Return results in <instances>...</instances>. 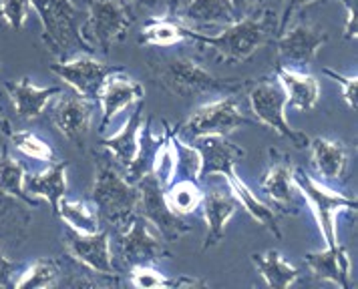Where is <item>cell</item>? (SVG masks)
<instances>
[{
	"instance_id": "cb8c5ba5",
	"label": "cell",
	"mask_w": 358,
	"mask_h": 289,
	"mask_svg": "<svg viewBox=\"0 0 358 289\" xmlns=\"http://www.w3.org/2000/svg\"><path fill=\"white\" fill-rule=\"evenodd\" d=\"M66 161H52L49 169L36 171V173H24V183H27V193H33L36 197L47 199L50 205L52 215L57 217V209L61 197L66 195Z\"/></svg>"
},
{
	"instance_id": "d4e9b609",
	"label": "cell",
	"mask_w": 358,
	"mask_h": 289,
	"mask_svg": "<svg viewBox=\"0 0 358 289\" xmlns=\"http://www.w3.org/2000/svg\"><path fill=\"white\" fill-rule=\"evenodd\" d=\"M24 173H27L24 165L18 163L10 155L8 144H4L2 153H0V195L18 199L27 207L36 209L41 205V199H34V197H31V193H27V189H24Z\"/></svg>"
},
{
	"instance_id": "4316f807",
	"label": "cell",
	"mask_w": 358,
	"mask_h": 289,
	"mask_svg": "<svg viewBox=\"0 0 358 289\" xmlns=\"http://www.w3.org/2000/svg\"><path fill=\"white\" fill-rule=\"evenodd\" d=\"M252 261L258 267L264 281L268 283V288L286 289L300 277V269L290 261H286L278 249H270L266 253H254Z\"/></svg>"
},
{
	"instance_id": "6da1fadb",
	"label": "cell",
	"mask_w": 358,
	"mask_h": 289,
	"mask_svg": "<svg viewBox=\"0 0 358 289\" xmlns=\"http://www.w3.org/2000/svg\"><path fill=\"white\" fill-rule=\"evenodd\" d=\"M278 24L280 18L272 8L262 6L258 10L228 24L215 36L201 34L189 27L187 38L201 43L203 47L213 48L220 61L224 63H244L258 48L268 45L274 36H278Z\"/></svg>"
},
{
	"instance_id": "ba28073f",
	"label": "cell",
	"mask_w": 358,
	"mask_h": 289,
	"mask_svg": "<svg viewBox=\"0 0 358 289\" xmlns=\"http://www.w3.org/2000/svg\"><path fill=\"white\" fill-rule=\"evenodd\" d=\"M250 98V107L256 117V121L262 123V127H270L276 131L278 135H282L284 139H288L296 149H306L310 139L288 125L286 121V105L288 98L284 89L280 87V82L270 79L256 80L248 93Z\"/></svg>"
},
{
	"instance_id": "7402d4cb",
	"label": "cell",
	"mask_w": 358,
	"mask_h": 289,
	"mask_svg": "<svg viewBox=\"0 0 358 289\" xmlns=\"http://www.w3.org/2000/svg\"><path fill=\"white\" fill-rule=\"evenodd\" d=\"M8 96L15 105L18 119H36L41 112L47 109L52 96H59L63 93L61 87H34L31 79L8 80L6 82Z\"/></svg>"
},
{
	"instance_id": "4fadbf2b",
	"label": "cell",
	"mask_w": 358,
	"mask_h": 289,
	"mask_svg": "<svg viewBox=\"0 0 358 289\" xmlns=\"http://www.w3.org/2000/svg\"><path fill=\"white\" fill-rule=\"evenodd\" d=\"M121 68L125 66L103 64L91 52H79L65 61L50 64V71L55 75H59L69 87H73V91H77L79 95L87 96L91 101H97L105 79L113 71H121Z\"/></svg>"
},
{
	"instance_id": "8fae6325",
	"label": "cell",
	"mask_w": 358,
	"mask_h": 289,
	"mask_svg": "<svg viewBox=\"0 0 358 289\" xmlns=\"http://www.w3.org/2000/svg\"><path fill=\"white\" fill-rule=\"evenodd\" d=\"M203 183H206V189H203L201 207H203V217L208 223V235L203 243V251H206L224 241L226 225L236 215L240 201L231 193L228 181L224 177L208 175L203 179Z\"/></svg>"
},
{
	"instance_id": "5bb4252c",
	"label": "cell",
	"mask_w": 358,
	"mask_h": 289,
	"mask_svg": "<svg viewBox=\"0 0 358 289\" xmlns=\"http://www.w3.org/2000/svg\"><path fill=\"white\" fill-rule=\"evenodd\" d=\"M294 165L290 155L280 153L278 149H270V167L262 177V189L272 201V207L280 209L284 215H298L300 203L296 199L292 181Z\"/></svg>"
},
{
	"instance_id": "83f0119b",
	"label": "cell",
	"mask_w": 358,
	"mask_h": 289,
	"mask_svg": "<svg viewBox=\"0 0 358 289\" xmlns=\"http://www.w3.org/2000/svg\"><path fill=\"white\" fill-rule=\"evenodd\" d=\"M57 217H61L66 227L77 231V233H95L101 229V221H99V213L95 205L87 203V201H79V199L73 201L66 195L61 197V201H59Z\"/></svg>"
},
{
	"instance_id": "484cf974",
	"label": "cell",
	"mask_w": 358,
	"mask_h": 289,
	"mask_svg": "<svg viewBox=\"0 0 358 289\" xmlns=\"http://www.w3.org/2000/svg\"><path fill=\"white\" fill-rule=\"evenodd\" d=\"M238 18L240 16L236 13L231 0H192L187 8L181 13V20L185 24H197V27H210V24L228 27Z\"/></svg>"
},
{
	"instance_id": "1f68e13d",
	"label": "cell",
	"mask_w": 358,
	"mask_h": 289,
	"mask_svg": "<svg viewBox=\"0 0 358 289\" xmlns=\"http://www.w3.org/2000/svg\"><path fill=\"white\" fill-rule=\"evenodd\" d=\"M18 275L20 277L13 283L15 288H55L59 281V275H61V265H59L57 257H38Z\"/></svg>"
},
{
	"instance_id": "d590c367",
	"label": "cell",
	"mask_w": 358,
	"mask_h": 289,
	"mask_svg": "<svg viewBox=\"0 0 358 289\" xmlns=\"http://www.w3.org/2000/svg\"><path fill=\"white\" fill-rule=\"evenodd\" d=\"M346 8V27H344V40L357 38V0H338Z\"/></svg>"
},
{
	"instance_id": "44dd1931",
	"label": "cell",
	"mask_w": 358,
	"mask_h": 289,
	"mask_svg": "<svg viewBox=\"0 0 358 289\" xmlns=\"http://www.w3.org/2000/svg\"><path fill=\"white\" fill-rule=\"evenodd\" d=\"M306 265L316 279L332 281L334 286L348 289L350 283V257L341 243L336 247H326L324 251L306 253Z\"/></svg>"
},
{
	"instance_id": "836d02e7",
	"label": "cell",
	"mask_w": 358,
	"mask_h": 289,
	"mask_svg": "<svg viewBox=\"0 0 358 289\" xmlns=\"http://www.w3.org/2000/svg\"><path fill=\"white\" fill-rule=\"evenodd\" d=\"M29 0H0V16L6 20V24L15 31H20L27 15H29Z\"/></svg>"
},
{
	"instance_id": "60d3db41",
	"label": "cell",
	"mask_w": 358,
	"mask_h": 289,
	"mask_svg": "<svg viewBox=\"0 0 358 289\" xmlns=\"http://www.w3.org/2000/svg\"><path fill=\"white\" fill-rule=\"evenodd\" d=\"M129 2L141 4V6H155V2H157V0H129Z\"/></svg>"
},
{
	"instance_id": "7c38bea8",
	"label": "cell",
	"mask_w": 358,
	"mask_h": 289,
	"mask_svg": "<svg viewBox=\"0 0 358 289\" xmlns=\"http://www.w3.org/2000/svg\"><path fill=\"white\" fill-rule=\"evenodd\" d=\"M93 112H95V101L79 95L77 91H71V93H61V96L55 101V105L50 107V121L69 143L85 151Z\"/></svg>"
},
{
	"instance_id": "e0dca14e",
	"label": "cell",
	"mask_w": 358,
	"mask_h": 289,
	"mask_svg": "<svg viewBox=\"0 0 358 289\" xmlns=\"http://www.w3.org/2000/svg\"><path fill=\"white\" fill-rule=\"evenodd\" d=\"M143 96H145L143 84H139L137 80L131 79L129 75L125 73V68L113 71L103 82L97 98L99 103H101V107H103V117H101L99 131L105 133L119 112L123 111V109H127L129 105H135Z\"/></svg>"
},
{
	"instance_id": "ab89813d",
	"label": "cell",
	"mask_w": 358,
	"mask_h": 289,
	"mask_svg": "<svg viewBox=\"0 0 358 289\" xmlns=\"http://www.w3.org/2000/svg\"><path fill=\"white\" fill-rule=\"evenodd\" d=\"M0 133H2V135H6V137H8V135L13 133V128H10V123H8V119H6V117H4L2 112H0Z\"/></svg>"
},
{
	"instance_id": "f35d334b",
	"label": "cell",
	"mask_w": 358,
	"mask_h": 289,
	"mask_svg": "<svg viewBox=\"0 0 358 289\" xmlns=\"http://www.w3.org/2000/svg\"><path fill=\"white\" fill-rule=\"evenodd\" d=\"M231 4H234V8H236L238 16L242 18V16L250 15V13H254V10L262 8V6L266 4V0H231Z\"/></svg>"
},
{
	"instance_id": "e575fe53",
	"label": "cell",
	"mask_w": 358,
	"mask_h": 289,
	"mask_svg": "<svg viewBox=\"0 0 358 289\" xmlns=\"http://www.w3.org/2000/svg\"><path fill=\"white\" fill-rule=\"evenodd\" d=\"M322 73H324L326 77H330L332 80H336L338 84L342 87V96H344V101L350 105V109L352 111H357V87H358V79L357 77H344L341 73H336V71H332V68H322Z\"/></svg>"
},
{
	"instance_id": "2e32d148",
	"label": "cell",
	"mask_w": 358,
	"mask_h": 289,
	"mask_svg": "<svg viewBox=\"0 0 358 289\" xmlns=\"http://www.w3.org/2000/svg\"><path fill=\"white\" fill-rule=\"evenodd\" d=\"M326 43H328V34L322 29L310 24L306 20H300L290 31H282L278 34V59L298 66H310L314 63L320 47Z\"/></svg>"
},
{
	"instance_id": "74e56055",
	"label": "cell",
	"mask_w": 358,
	"mask_h": 289,
	"mask_svg": "<svg viewBox=\"0 0 358 289\" xmlns=\"http://www.w3.org/2000/svg\"><path fill=\"white\" fill-rule=\"evenodd\" d=\"M17 272V263H13L10 259H6V257L2 255V251H0V288H10L13 286V279L10 277Z\"/></svg>"
},
{
	"instance_id": "4dcf8cb0",
	"label": "cell",
	"mask_w": 358,
	"mask_h": 289,
	"mask_svg": "<svg viewBox=\"0 0 358 289\" xmlns=\"http://www.w3.org/2000/svg\"><path fill=\"white\" fill-rule=\"evenodd\" d=\"M129 281L135 288L163 289V288H203L206 281L196 277H167L155 265H135L129 269Z\"/></svg>"
},
{
	"instance_id": "d6986e66",
	"label": "cell",
	"mask_w": 358,
	"mask_h": 289,
	"mask_svg": "<svg viewBox=\"0 0 358 289\" xmlns=\"http://www.w3.org/2000/svg\"><path fill=\"white\" fill-rule=\"evenodd\" d=\"M143 123H145V103L141 98V101L135 103V109L127 119L125 127H121V131L113 137H107V139L101 141L103 149H107L113 155V159L125 169L135 161L137 153H139Z\"/></svg>"
},
{
	"instance_id": "d6a6232c",
	"label": "cell",
	"mask_w": 358,
	"mask_h": 289,
	"mask_svg": "<svg viewBox=\"0 0 358 289\" xmlns=\"http://www.w3.org/2000/svg\"><path fill=\"white\" fill-rule=\"evenodd\" d=\"M8 137H10L13 144H15V149H18L22 155H27L31 159L45 161V163L57 161L55 149L47 141H43L38 135H34L33 131H17V133L13 131Z\"/></svg>"
},
{
	"instance_id": "30bf717a",
	"label": "cell",
	"mask_w": 358,
	"mask_h": 289,
	"mask_svg": "<svg viewBox=\"0 0 358 289\" xmlns=\"http://www.w3.org/2000/svg\"><path fill=\"white\" fill-rule=\"evenodd\" d=\"M135 185L139 189L137 213H141L145 217L149 225L162 235L163 241H178L179 237H183L192 231V225L167 205L157 175L147 173Z\"/></svg>"
},
{
	"instance_id": "ffe728a7",
	"label": "cell",
	"mask_w": 358,
	"mask_h": 289,
	"mask_svg": "<svg viewBox=\"0 0 358 289\" xmlns=\"http://www.w3.org/2000/svg\"><path fill=\"white\" fill-rule=\"evenodd\" d=\"M312 147V163L316 173L324 179L326 183H344L348 173V147L342 141L316 137L308 143Z\"/></svg>"
},
{
	"instance_id": "3957f363",
	"label": "cell",
	"mask_w": 358,
	"mask_h": 289,
	"mask_svg": "<svg viewBox=\"0 0 358 289\" xmlns=\"http://www.w3.org/2000/svg\"><path fill=\"white\" fill-rule=\"evenodd\" d=\"M29 4L41 16L45 47L59 57V61L79 52L93 54V47L85 40L81 32L87 15L75 8L71 0H29Z\"/></svg>"
},
{
	"instance_id": "277c9868",
	"label": "cell",
	"mask_w": 358,
	"mask_h": 289,
	"mask_svg": "<svg viewBox=\"0 0 358 289\" xmlns=\"http://www.w3.org/2000/svg\"><path fill=\"white\" fill-rule=\"evenodd\" d=\"M93 205L97 209L99 221L113 229L125 225L137 213L139 189L129 183L115 167L113 161L97 157L95 181H93Z\"/></svg>"
},
{
	"instance_id": "52a82bcc",
	"label": "cell",
	"mask_w": 358,
	"mask_h": 289,
	"mask_svg": "<svg viewBox=\"0 0 358 289\" xmlns=\"http://www.w3.org/2000/svg\"><path fill=\"white\" fill-rule=\"evenodd\" d=\"M294 185L300 189L302 197L306 199L308 207L312 209V215L320 227V233L326 241V247H336L338 245V233H336V215L342 211H357V199L346 197L338 191H332L324 183L316 181L304 171L302 167H294L292 171Z\"/></svg>"
},
{
	"instance_id": "603a6c76",
	"label": "cell",
	"mask_w": 358,
	"mask_h": 289,
	"mask_svg": "<svg viewBox=\"0 0 358 289\" xmlns=\"http://www.w3.org/2000/svg\"><path fill=\"white\" fill-rule=\"evenodd\" d=\"M276 79L280 87L284 89L288 103L294 105L298 111L308 112L318 105L320 98V84L316 77L302 71H294L288 66H276Z\"/></svg>"
},
{
	"instance_id": "5b68a950",
	"label": "cell",
	"mask_w": 358,
	"mask_h": 289,
	"mask_svg": "<svg viewBox=\"0 0 358 289\" xmlns=\"http://www.w3.org/2000/svg\"><path fill=\"white\" fill-rule=\"evenodd\" d=\"M135 22L129 0H89V10L83 20L81 32L91 47L109 52L127 38Z\"/></svg>"
},
{
	"instance_id": "f1b7e54d",
	"label": "cell",
	"mask_w": 358,
	"mask_h": 289,
	"mask_svg": "<svg viewBox=\"0 0 358 289\" xmlns=\"http://www.w3.org/2000/svg\"><path fill=\"white\" fill-rule=\"evenodd\" d=\"M163 195H165L167 205L181 217L194 215L197 209H201V201H203V189L192 177L173 181L167 189H163Z\"/></svg>"
},
{
	"instance_id": "f546056e",
	"label": "cell",
	"mask_w": 358,
	"mask_h": 289,
	"mask_svg": "<svg viewBox=\"0 0 358 289\" xmlns=\"http://www.w3.org/2000/svg\"><path fill=\"white\" fill-rule=\"evenodd\" d=\"M24 203L0 195V241L20 243L27 235L29 227V211L22 207Z\"/></svg>"
},
{
	"instance_id": "8d00e7d4",
	"label": "cell",
	"mask_w": 358,
	"mask_h": 289,
	"mask_svg": "<svg viewBox=\"0 0 358 289\" xmlns=\"http://www.w3.org/2000/svg\"><path fill=\"white\" fill-rule=\"evenodd\" d=\"M284 2H286V8H284V15L280 18V24H278V34L282 31H286V24H288L290 16H292L296 10H300V8H304V6H310V4H314V2H318V0H284Z\"/></svg>"
},
{
	"instance_id": "9c48e42d",
	"label": "cell",
	"mask_w": 358,
	"mask_h": 289,
	"mask_svg": "<svg viewBox=\"0 0 358 289\" xmlns=\"http://www.w3.org/2000/svg\"><path fill=\"white\" fill-rule=\"evenodd\" d=\"M242 127L260 128L258 123L252 117H245V112L240 107V98L236 95H228L224 98H217L213 103H208L199 107L181 128L192 135V137H203V135H229L231 131Z\"/></svg>"
},
{
	"instance_id": "7a4b0ae2",
	"label": "cell",
	"mask_w": 358,
	"mask_h": 289,
	"mask_svg": "<svg viewBox=\"0 0 358 289\" xmlns=\"http://www.w3.org/2000/svg\"><path fill=\"white\" fill-rule=\"evenodd\" d=\"M149 73L159 82V87L176 96L197 95H236L244 89L242 79H220L212 75L206 66H201L185 57H157L147 61Z\"/></svg>"
},
{
	"instance_id": "8992f818",
	"label": "cell",
	"mask_w": 358,
	"mask_h": 289,
	"mask_svg": "<svg viewBox=\"0 0 358 289\" xmlns=\"http://www.w3.org/2000/svg\"><path fill=\"white\" fill-rule=\"evenodd\" d=\"M169 249L159 233L151 231V225L141 213H135L129 221L121 225L115 235V257L117 272L131 269L135 265H155L167 259Z\"/></svg>"
},
{
	"instance_id": "ac0fdd59",
	"label": "cell",
	"mask_w": 358,
	"mask_h": 289,
	"mask_svg": "<svg viewBox=\"0 0 358 289\" xmlns=\"http://www.w3.org/2000/svg\"><path fill=\"white\" fill-rule=\"evenodd\" d=\"M187 29L189 24L181 20L179 2L171 0L165 15L147 20L145 27L139 32V45L159 48L176 47L179 43L187 40Z\"/></svg>"
},
{
	"instance_id": "9a60e30c",
	"label": "cell",
	"mask_w": 358,
	"mask_h": 289,
	"mask_svg": "<svg viewBox=\"0 0 358 289\" xmlns=\"http://www.w3.org/2000/svg\"><path fill=\"white\" fill-rule=\"evenodd\" d=\"M65 247L69 255L85 267L101 275H117L113 255L109 249V231L99 229L95 233H77L73 229H66Z\"/></svg>"
},
{
	"instance_id": "b9f144b4",
	"label": "cell",
	"mask_w": 358,
	"mask_h": 289,
	"mask_svg": "<svg viewBox=\"0 0 358 289\" xmlns=\"http://www.w3.org/2000/svg\"><path fill=\"white\" fill-rule=\"evenodd\" d=\"M0 96H4V95H2V89H0Z\"/></svg>"
}]
</instances>
